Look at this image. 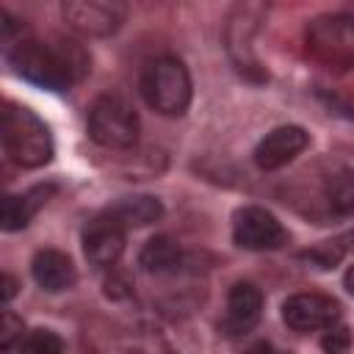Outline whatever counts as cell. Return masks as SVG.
I'll return each instance as SVG.
<instances>
[{"label": "cell", "mask_w": 354, "mask_h": 354, "mask_svg": "<svg viewBox=\"0 0 354 354\" xmlns=\"http://www.w3.org/2000/svg\"><path fill=\"white\" fill-rule=\"evenodd\" d=\"M8 61L19 77L50 91L69 88L91 69L88 53L72 39H19L11 47Z\"/></svg>", "instance_id": "obj_1"}, {"label": "cell", "mask_w": 354, "mask_h": 354, "mask_svg": "<svg viewBox=\"0 0 354 354\" xmlns=\"http://www.w3.org/2000/svg\"><path fill=\"white\" fill-rule=\"evenodd\" d=\"M0 138L8 160L22 169H39L53 160V136L47 124L25 105L6 102L0 116Z\"/></svg>", "instance_id": "obj_2"}, {"label": "cell", "mask_w": 354, "mask_h": 354, "mask_svg": "<svg viewBox=\"0 0 354 354\" xmlns=\"http://www.w3.org/2000/svg\"><path fill=\"white\" fill-rule=\"evenodd\" d=\"M141 94L147 105L163 116H183L191 102V75L177 58H155L141 72Z\"/></svg>", "instance_id": "obj_3"}, {"label": "cell", "mask_w": 354, "mask_h": 354, "mask_svg": "<svg viewBox=\"0 0 354 354\" xmlns=\"http://www.w3.org/2000/svg\"><path fill=\"white\" fill-rule=\"evenodd\" d=\"M307 53L326 69L354 66V14H321L307 25Z\"/></svg>", "instance_id": "obj_4"}, {"label": "cell", "mask_w": 354, "mask_h": 354, "mask_svg": "<svg viewBox=\"0 0 354 354\" xmlns=\"http://www.w3.org/2000/svg\"><path fill=\"white\" fill-rule=\"evenodd\" d=\"M88 136L105 149H130L138 141V113L119 94H102L88 108Z\"/></svg>", "instance_id": "obj_5"}, {"label": "cell", "mask_w": 354, "mask_h": 354, "mask_svg": "<svg viewBox=\"0 0 354 354\" xmlns=\"http://www.w3.org/2000/svg\"><path fill=\"white\" fill-rule=\"evenodd\" d=\"M232 241L241 249L271 252V249H279L288 243V230L266 207L249 205V207L235 210V216H232Z\"/></svg>", "instance_id": "obj_6"}, {"label": "cell", "mask_w": 354, "mask_h": 354, "mask_svg": "<svg viewBox=\"0 0 354 354\" xmlns=\"http://www.w3.org/2000/svg\"><path fill=\"white\" fill-rule=\"evenodd\" d=\"M61 14L66 25L83 36H111L122 28L127 8L108 0H66Z\"/></svg>", "instance_id": "obj_7"}, {"label": "cell", "mask_w": 354, "mask_h": 354, "mask_svg": "<svg viewBox=\"0 0 354 354\" xmlns=\"http://www.w3.org/2000/svg\"><path fill=\"white\" fill-rule=\"evenodd\" d=\"M282 318L296 332L329 329L340 318V304L324 293H296V296L285 299Z\"/></svg>", "instance_id": "obj_8"}, {"label": "cell", "mask_w": 354, "mask_h": 354, "mask_svg": "<svg viewBox=\"0 0 354 354\" xmlns=\"http://www.w3.org/2000/svg\"><path fill=\"white\" fill-rule=\"evenodd\" d=\"M307 147H310V133L304 127L282 124V127H274L271 133H266V138H260V144L254 147V163L263 171H274V169L288 166Z\"/></svg>", "instance_id": "obj_9"}, {"label": "cell", "mask_w": 354, "mask_h": 354, "mask_svg": "<svg viewBox=\"0 0 354 354\" xmlns=\"http://www.w3.org/2000/svg\"><path fill=\"white\" fill-rule=\"evenodd\" d=\"M124 232L116 221H111L105 213L97 216L86 232H83V252H86V260L97 268H111L119 263L122 252H124Z\"/></svg>", "instance_id": "obj_10"}, {"label": "cell", "mask_w": 354, "mask_h": 354, "mask_svg": "<svg viewBox=\"0 0 354 354\" xmlns=\"http://www.w3.org/2000/svg\"><path fill=\"white\" fill-rule=\"evenodd\" d=\"M263 313V293L252 282H235L230 296H227V315H224V329L230 335H243L249 332Z\"/></svg>", "instance_id": "obj_11"}, {"label": "cell", "mask_w": 354, "mask_h": 354, "mask_svg": "<svg viewBox=\"0 0 354 354\" xmlns=\"http://www.w3.org/2000/svg\"><path fill=\"white\" fill-rule=\"evenodd\" d=\"M30 274L36 279L39 288L50 290V293H58V290H66L77 282V268L72 263L69 254L58 252V249H41L36 252L33 263H30Z\"/></svg>", "instance_id": "obj_12"}, {"label": "cell", "mask_w": 354, "mask_h": 354, "mask_svg": "<svg viewBox=\"0 0 354 354\" xmlns=\"http://www.w3.org/2000/svg\"><path fill=\"white\" fill-rule=\"evenodd\" d=\"M105 216L111 221H116L122 230H136V227H147L152 221H158L163 216V205L155 196H124L116 205H111L105 210Z\"/></svg>", "instance_id": "obj_13"}, {"label": "cell", "mask_w": 354, "mask_h": 354, "mask_svg": "<svg viewBox=\"0 0 354 354\" xmlns=\"http://www.w3.org/2000/svg\"><path fill=\"white\" fill-rule=\"evenodd\" d=\"M50 194H53L50 185H36V188L28 191V194H8V196L3 199V230H6V232H14V230L28 227V221H30L33 213L47 202Z\"/></svg>", "instance_id": "obj_14"}, {"label": "cell", "mask_w": 354, "mask_h": 354, "mask_svg": "<svg viewBox=\"0 0 354 354\" xmlns=\"http://www.w3.org/2000/svg\"><path fill=\"white\" fill-rule=\"evenodd\" d=\"M324 199L332 213L351 216L354 213V171L337 169L335 174H329L324 183Z\"/></svg>", "instance_id": "obj_15"}, {"label": "cell", "mask_w": 354, "mask_h": 354, "mask_svg": "<svg viewBox=\"0 0 354 354\" xmlns=\"http://www.w3.org/2000/svg\"><path fill=\"white\" fill-rule=\"evenodd\" d=\"M180 260H183L180 246H177L171 238H166V235L152 238V241H149V243L141 249V257H138V263H141L147 271H155V274H163V271H177Z\"/></svg>", "instance_id": "obj_16"}, {"label": "cell", "mask_w": 354, "mask_h": 354, "mask_svg": "<svg viewBox=\"0 0 354 354\" xmlns=\"http://www.w3.org/2000/svg\"><path fill=\"white\" fill-rule=\"evenodd\" d=\"M19 354H64V340L53 329H30L17 343Z\"/></svg>", "instance_id": "obj_17"}, {"label": "cell", "mask_w": 354, "mask_h": 354, "mask_svg": "<svg viewBox=\"0 0 354 354\" xmlns=\"http://www.w3.org/2000/svg\"><path fill=\"white\" fill-rule=\"evenodd\" d=\"M343 254H346V252H343V246H340L337 238H335V241H324V243H318V246L301 252V260H307V263H313V266H318V268H335Z\"/></svg>", "instance_id": "obj_18"}, {"label": "cell", "mask_w": 354, "mask_h": 354, "mask_svg": "<svg viewBox=\"0 0 354 354\" xmlns=\"http://www.w3.org/2000/svg\"><path fill=\"white\" fill-rule=\"evenodd\" d=\"M348 346H351V332L346 326H329V329H324L321 348L326 354H346Z\"/></svg>", "instance_id": "obj_19"}, {"label": "cell", "mask_w": 354, "mask_h": 354, "mask_svg": "<svg viewBox=\"0 0 354 354\" xmlns=\"http://www.w3.org/2000/svg\"><path fill=\"white\" fill-rule=\"evenodd\" d=\"M22 340V321L14 315V313H3V321H0V346L3 348H11L14 343Z\"/></svg>", "instance_id": "obj_20"}, {"label": "cell", "mask_w": 354, "mask_h": 354, "mask_svg": "<svg viewBox=\"0 0 354 354\" xmlns=\"http://www.w3.org/2000/svg\"><path fill=\"white\" fill-rule=\"evenodd\" d=\"M243 354H290V351H282V348H277V346H271V343H254V346L246 348Z\"/></svg>", "instance_id": "obj_21"}, {"label": "cell", "mask_w": 354, "mask_h": 354, "mask_svg": "<svg viewBox=\"0 0 354 354\" xmlns=\"http://www.w3.org/2000/svg\"><path fill=\"white\" fill-rule=\"evenodd\" d=\"M14 293H17V282H14V277H11V274H3V299L8 301Z\"/></svg>", "instance_id": "obj_22"}, {"label": "cell", "mask_w": 354, "mask_h": 354, "mask_svg": "<svg viewBox=\"0 0 354 354\" xmlns=\"http://www.w3.org/2000/svg\"><path fill=\"white\" fill-rule=\"evenodd\" d=\"M337 243L343 246V252H354V230H351V232H346V235H340V238H337Z\"/></svg>", "instance_id": "obj_23"}, {"label": "cell", "mask_w": 354, "mask_h": 354, "mask_svg": "<svg viewBox=\"0 0 354 354\" xmlns=\"http://www.w3.org/2000/svg\"><path fill=\"white\" fill-rule=\"evenodd\" d=\"M343 285H346V290L354 296V266L346 271V277H343Z\"/></svg>", "instance_id": "obj_24"}]
</instances>
